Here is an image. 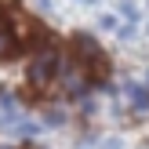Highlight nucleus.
<instances>
[{
    "label": "nucleus",
    "mask_w": 149,
    "mask_h": 149,
    "mask_svg": "<svg viewBox=\"0 0 149 149\" xmlns=\"http://www.w3.org/2000/svg\"><path fill=\"white\" fill-rule=\"evenodd\" d=\"M98 149H120V142H102Z\"/></svg>",
    "instance_id": "4"
},
{
    "label": "nucleus",
    "mask_w": 149,
    "mask_h": 149,
    "mask_svg": "<svg viewBox=\"0 0 149 149\" xmlns=\"http://www.w3.org/2000/svg\"><path fill=\"white\" fill-rule=\"evenodd\" d=\"M55 73H58V51H55V47H44L40 55L29 62V80H33V87L51 84V80H55Z\"/></svg>",
    "instance_id": "1"
},
{
    "label": "nucleus",
    "mask_w": 149,
    "mask_h": 149,
    "mask_svg": "<svg viewBox=\"0 0 149 149\" xmlns=\"http://www.w3.org/2000/svg\"><path fill=\"white\" fill-rule=\"evenodd\" d=\"M127 95H131V102H135L138 109H149V91H146V87L131 84V87H127Z\"/></svg>",
    "instance_id": "2"
},
{
    "label": "nucleus",
    "mask_w": 149,
    "mask_h": 149,
    "mask_svg": "<svg viewBox=\"0 0 149 149\" xmlns=\"http://www.w3.org/2000/svg\"><path fill=\"white\" fill-rule=\"evenodd\" d=\"M11 44H15V36L7 33L4 26H0V55H7V51H11Z\"/></svg>",
    "instance_id": "3"
}]
</instances>
